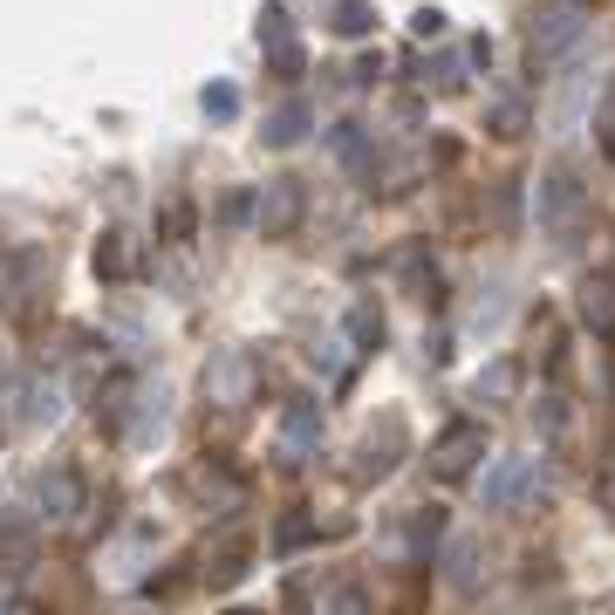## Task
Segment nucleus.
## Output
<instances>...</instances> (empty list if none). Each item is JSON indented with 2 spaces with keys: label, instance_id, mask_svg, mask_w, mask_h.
Wrapping results in <instances>:
<instances>
[{
  "label": "nucleus",
  "instance_id": "obj_1",
  "mask_svg": "<svg viewBox=\"0 0 615 615\" xmlns=\"http://www.w3.org/2000/svg\"><path fill=\"white\" fill-rule=\"evenodd\" d=\"M472 445H479V431H472V424H451L445 445H438V472H466V466H472V458H466Z\"/></svg>",
  "mask_w": 615,
  "mask_h": 615
},
{
  "label": "nucleus",
  "instance_id": "obj_2",
  "mask_svg": "<svg viewBox=\"0 0 615 615\" xmlns=\"http://www.w3.org/2000/svg\"><path fill=\"white\" fill-rule=\"evenodd\" d=\"M41 506H48V520H69V512H75V472L41 479Z\"/></svg>",
  "mask_w": 615,
  "mask_h": 615
},
{
  "label": "nucleus",
  "instance_id": "obj_3",
  "mask_svg": "<svg viewBox=\"0 0 615 615\" xmlns=\"http://www.w3.org/2000/svg\"><path fill=\"white\" fill-rule=\"evenodd\" d=\"M280 438H288V451H301L308 438H315V410H308V403H294L288 418H280Z\"/></svg>",
  "mask_w": 615,
  "mask_h": 615
},
{
  "label": "nucleus",
  "instance_id": "obj_4",
  "mask_svg": "<svg viewBox=\"0 0 615 615\" xmlns=\"http://www.w3.org/2000/svg\"><path fill=\"white\" fill-rule=\"evenodd\" d=\"M520 485H527V466H506V472L493 479V506H506V499H520Z\"/></svg>",
  "mask_w": 615,
  "mask_h": 615
},
{
  "label": "nucleus",
  "instance_id": "obj_5",
  "mask_svg": "<svg viewBox=\"0 0 615 615\" xmlns=\"http://www.w3.org/2000/svg\"><path fill=\"white\" fill-rule=\"evenodd\" d=\"M336 615H363V595H355V588H349V595L336 602Z\"/></svg>",
  "mask_w": 615,
  "mask_h": 615
}]
</instances>
